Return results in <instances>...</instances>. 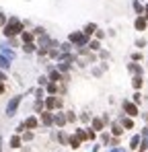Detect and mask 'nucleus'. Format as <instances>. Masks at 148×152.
Masks as SVG:
<instances>
[{"instance_id": "1", "label": "nucleus", "mask_w": 148, "mask_h": 152, "mask_svg": "<svg viewBox=\"0 0 148 152\" xmlns=\"http://www.w3.org/2000/svg\"><path fill=\"white\" fill-rule=\"evenodd\" d=\"M23 33V23L17 19V17H12L8 23H6V27H4V35L6 37H14V35H21Z\"/></svg>"}, {"instance_id": "2", "label": "nucleus", "mask_w": 148, "mask_h": 152, "mask_svg": "<svg viewBox=\"0 0 148 152\" xmlns=\"http://www.w3.org/2000/svg\"><path fill=\"white\" fill-rule=\"evenodd\" d=\"M68 43H72V45H76V47H84V45L89 43V37H87L82 31H74V33L68 35Z\"/></svg>"}, {"instance_id": "3", "label": "nucleus", "mask_w": 148, "mask_h": 152, "mask_svg": "<svg viewBox=\"0 0 148 152\" xmlns=\"http://www.w3.org/2000/svg\"><path fill=\"white\" fill-rule=\"evenodd\" d=\"M43 105H45V111H53V109H60V107L64 105V101H62V97H56V95H49L48 99L43 101Z\"/></svg>"}, {"instance_id": "4", "label": "nucleus", "mask_w": 148, "mask_h": 152, "mask_svg": "<svg viewBox=\"0 0 148 152\" xmlns=\"http://www.w3.org/2000/svg\"><path fill=\"white\" fill-rule=\"evenodd\" d=\"M121 109H123V113L128 115V117H136V115L140 113L138 105H134L132 101H123V103H121Z\"/></svg>"}, {"instance_id": "5", "label": "nucleus", "mask_w": 148, "mask_h": 152, "mask_svg": "<svg viewBox=\"0 0 148 152\" xmlns=\"http://www.w3.org/2000/svg\"><path fill=\"white\" fill-rule=\"evenodd\" d=\"M21 99H23V97L17 95V97H12V99L8 101V105H6V115H8V117H12V115L17 113V109H19V105H21Z\"/></svg>"}, {"instance_id": "6", "label": "nucleus", "mask_w": 148, "mask_h": 152, "mask_svg": "<svg viewBox=\"0 0 148 152\" xmlns=\"http://www.w3.org/2000/svg\"><path fill=\"white\" fill-rule=\"evenodd\" d=\"M68 80V76L66 74H62V72H58L56 68H49V82H66Z\"/></svg>"}, {"instance_id": "7", "label": "nucleus", "mask_w": 148, "mask_h": 152, "mask_svg": "<svg viewBox=\"0 0 148 152\" xmlns=\"http://www.w3.org/2000/svg\"><path fill=\"white\" fill-rule=\"evenodd\" d=\"M103 127H105V121L101 117H93L91 119V130L93 132H103Z\"/></svg>"}, {"instance_id": "8", "label": "nucleus", "mask_w": 148, "mask_h": 152, "mask_svg": "<svg viewBox=\"0 0 148 152\" xmlns=\"http://www.w3.org/2000/svg\"><path fill=\"white\" fill-rule=\"evenodd\" d=\"M23 123H25V127H27V130H31V132H33V130H35V127L39 125V119H37L35 115H31V117H27V119H25Z\"/></svg>"}, {"instance_id": "9", "label": "nucleus", "mask_w": 148, "mask_h": 152, "mask_svg": "<svg viewBox=\"0 0 148 152\" xmlns=\"http://www.w3.org/2000/svg\"><path fill=\"white\" fill-rule=\"evenodd\" d=\"M41 123H43L45 127H51V123H53V113H51V111H43V113H41Z\"/></svg>"}, {"instance_id": "10", "label": "nucleus", "mask_w": 148, "mask_h": 152, "mask_svg": "<svg viewBox=\"0 0 148 152\" xmlns=\"http://www.w3.org/2000/svg\"><path fill=\"white\" fill-rule=\"evenodd\" d=\"M140 136H142V142H140V148H138V150H140V152H146L148 150V127L142 130V134H140Z\"/></svg>"}, {"instance_id": "11", "label": "nucleus", "mask_w": 148, "mask_h": 152, "mask_svg": "<svg viewBox=\"0 0 148 152\" xmlns=\"http://www.w3.org/2000/svg\"><path fill=\"white\" fill-rule=\"evenodd\" d=\"M66 121H68V119H66V113H56L53 115V123H56L58 127H64Z\"/></svg>"}, {"instance_id": "12", "label": "nucleus", "mask_w": 148, "mask_h": 152, "mask_svg": "<svg viewBox=\"0 0 148 152\" xmlns=\"http://www.w3.org/2000/svg\"><path fill=\"white\" fill-rule=\"evenodd\" d=\"M119 125H121L123 130H134V119H132V117H121V119H119Z\"/></svg>"}, {"instance_id": "13", "label": "nucleus", "mask_w": 148, "mask_h": 152, "mask_svg": "<svg viewBox=\"0 0 148 152\" xmlns=\"http://www.w3.org/2000/svg\"><path fill=\"white\" fill-rule=\"evenodd\" d=\"M111 134H113V138H119L123 134V127L119 125V121H113L111 123Z\"/></svg>"}, {"instance_id": "14", "label": "nucleus", "mask_w": 148, "mask_h": 152, "mask_svg": "<svg viewBox=\"0 0 148 152\" xmlns=\"http://www.w3.org/2000/svg\"><path fill=\"white\" fill-rule=\"evenodd\" d=\"M68 146H70L72 150H78V148L82 146V142H80L76 136H68Z\"/></svg>"}, {"instance_id": "15", "label": "nucleus", "mask_w": 148, "mask_h": 152, "mask_svg": "<svg viewBox=\"0 0 148 152\" xmlns=\"http://www.w3.org/2000/svg\"><path fill=\"white\" fill-rule=\"evenodd\" d=\"M140 142H142V136H140V134L132 136V140H130V148H132V150H138V148H140Z\"/></svg>"}, {"instance_id": "16", "label": "nucleus", "mask_w": 148, "mask_h": 152, "mask_svg": "<svg viewBox=\"0 0 148 152\" xmlns=\"http://www.w3.org/2000/svg\"><path fill=\"white\" fill-rule=\"evenodd\" d=\"M21 39H23V43H33L35 33H33V31H23V33H21Z\"/></svg>"}, {"instance_id": "17", "label": "nucleus", "mask_w": 148, "mask_h": 152, "mask_svg": "<svg viewBox=\"0 0 148 152\" xmlns=\"http://www.w3.org/2000/svg\"><path fill=\"white\" fill-rule=\"evenodd\" d=\"M134 27H136L138 31H144V29H146V17H138L136 23H134Z\"/></svg>"}, {"instance_id": "18", "label": "nucleus", "mask_w": 148, "mask_h": 152, "mask_svg": "<svg viewBox=\"0 0 148 152\" xmlns=\"http://www.w3.org/2000/svg\"><path fill=\"white\" fill-rule=\"evenodd\" d=\"M95 31H97V25H95V23H89V25L84 27V31H82V33H84L87 37H91V35H93Z\"/></svg>"}, {"instance_id": "19", "label": "nucleus", "mask_w": 148, "mask_h": 152, "mask_svg": "<svg viewBox=\"0 0 148 152\" xmlns=\"http://www.w3.org/2000/svg\"><path fill=\"white\" fill-rule=\"evenodd\" d=\"M8 144H10V148H19V146L23 144V140H21V136H17V134H14V136L10 138V142H8Z\"/></svg>"}, {"instance_id": "20", "label": "nucleus", "mask_w": 148, "mask_h": 152, "mask_svg": "<svg viewBox=\"0 0 148 152\" xmlns=\"http://www.w3.org/2000/svg\"><path fill=\"white\" fill-rule=\"evenodd\" d=\"M8 68H10V60L0 54V70H8Z\"/></svg>"}, {"instance_id": "21", "label": "nucleus", "mask_w": 148, "mask_h": 152, "mask_svg": "<svg viewBox=\"0 0 148 152\" xmlns=\"http://www.w3.org/2000/svg\"><path fill=\"white\" fill-rule=\"evenodd\" d=\"M128 70H130L134 76H142V68H140L138 64H130V66H128Z\"/></svg>"}, {"instance_id": "22", "label": "nucleus", "mask_w": 148, "mask_h": 152, "mask_svg": "<svg viewBox=\"0 0 148 152\" xmlns=\"http://www.w3.org/2000/svg\"><path fill=\"white\" fill-rule=\"evenodd\" d=\"M23 51L25 54H33V51H37V45L35 43H23Z\"/></svg>"}, {"instance_id": "23", "label": "nucleus", "mask_w": 148, "mask_h": 152, "mask_svg": "<svg viewBox=\"0 0 148 152\" xmlns=\"http://www.w3.org/2000/svg\"><path fill=\"white\" fill-rule=\"evenodd\" d=\"M58 142H60L62 146H66V144H68V136H66V132H64V130H60V132H58Z\"/></svg>"}, {"instance_id": "24", "label": "nucleus", "mask_w": 148, "mask_h": 152, "mask_svg": "<svg viewBox=\"0 0 148 152\" xmlns=\"http://www.w3.org/2000/svg\"><path fill=\"white\" fill-rule=\"evenodd\" d=\"M142 84H144V80H142V76H134V78H132V86H134L136 90H138V88H140Z\"/></svg>"}, {"instance_id": "25", "label": "nucleus", "mask_w": 148, "mask_h": 152, "mask_svg": "<svg viewBox=\"0 0 148 152\" xmlns=\"http://www.w3.org/2000/svg\"><path fill=\"white\" fill-rule=\"evenodd\" d=\"M134 10H136L140 17H144V6L140 4V0H134Z\"/></svg>"}, {"instance_id": "26", "label": "nucleus", "mask_w": 148, "mask_h": 152, "mask_svg": "<svg viewBox=\"0 0 148 152\" xmlns=\"http://www.w3.org/2000/svg\"><path fill=\"white\" fill-rule=\"evenodd\" d=\"M35 111H37V113H43V111H45L43 101H37V99H35Z\"/></svg>"}, {"instance_id": "27", "label": "nucleus", "mask_w": 148, "mask_h": 152, "mask_svg": "<svg viewBox=\"0 0 148 152\" xmlns=\"http://www.w3.org/2000/svg\"><path fill=\"white\" fill-rule=\"evenodd\" d=\"M33 136H35V134H33L31 130H27V132H23V138H21V140H25V142H31V140H33Z\"/></svg>"}, {"instance_id": "28", "label": "nucleus", "mask_w": 148, "mask_h": 152, "mask_svg": "<svg viewBox=\"0 0 148 152\" xmlns=\"http://www.w3.org/2000/svg\"><path fill=\"white\" fill-rule=\"evenodd\" d=\"M74 136H76L80 142H84V140H87V132H84V130H76V132H74Z\"/></svg>"}, {"instance_id": "29", "label": "nucleus", "mask_w": 148, "mask_h": 152, "mask_svg": "<svg viewBox=\"0 0 148 152\" xmlns=\"http://www.w3.org/2000/svg\"><path fill=\"white\" fill-rule=\"evenodd\" d=\"M89 49H93V51L101 49V43H99V39H95V41H91V43H89Z\"/></svg>"}, {"instance_id": "30", "label": "nucleus", "mask_w": 148, "mask_h": 152, "mask_svg": "<svg viewBox=\"0 0 148 152\" xmlns=\"http://www.w3.org/2000/svg\"><path fill=\"white\" fill-rule=\"evenodd\" d=\"M2 56H6L8 60H12V58H14V51H10L8 47H2Z\"/></svg>"}, {"instance_id": "31", "label": "nucleus", "mask_w": 148, "mask_h": 152, "mask_svg": "<svg viewBox=\"0 0 148 152\" xmlns=\"http://www.w3.org/2000/svg\"><path fill=\"white\" fill-rule=\"evenodd\" d=\"M132 103H134V105H140V103H142V95H140V93H134V97H132Z\"/></svg>"}, {"instance_id": "32", "label": "nucleus", "mask_w": 148, "mask_h": 152, "mask_svg": "<svg viewBox=\"0 0 148 152\" xmlns=\"http://www.w3.org/2000/svg\"><path fill=\"white\" fill-rule=\"evenodd\" d=\"M101 142L109 146V142H111V136H109V134H101Z\"/></svg>"}, {"instance_id": "33", "label": "nucleus", "mask_w": 148, "mask_h": 152, "mask_svg": "<svg viewBox=\"0 0 148 152\" xmlns=\"http://www.w3.org/2000/svg\"><path fill=\"white\" fill-rule=\"evenodd\" d=\"M35 99L37 101H43V88H37L35 90Z\"/></svg>"}, {"instance_id": "34", "label": "nucleus", "mask_w": 148, "mask_h": 152, "mask_svg": "<svg viewBox=\"0 0 148 152\" xmlns=\"http://www.w3.org/2000/svg\"><path fill=\"white\" fill-rule=\"evenodd\" d=\"M80 121H82V123H91V115L82 113V115H80Z\"/></svg>"}, {"instance_id": "35", "label": "nucleus", "mask_w": 148, "mask_h": 152, "mask_svg": "<svg viewBox=\"0 0 148 152\" xmlns=\"http://www.w3.org/2000/svg\"><path fill=\"white\" fill-rule=\"evenodd\" d=\"M25 130H27V127H25V123H19V125H17V136H19V134H23Z\"/></svg>"}, {"instance_id": "36", "label": "nucleus", "mask_w": 148, "mask_h": 152, "mask_svg": "<svg viewBox=\"0 0 148 152\" xmlns=\"http://www.w3.org/2000/svg\"><path fill=\"white\" fill-rule=\"evenodd\" d=\"M37 82H39L41 86H45V84H48L49 80H48V76H39V80H37Z\"/></svg>"}, {"instance_id": "37", "label": "nucleus", "mask_w": 148, "mask_h": 152, "mask_svg": "<svg viewBox=\"0 0 148 152\" xmlns=\"http://www.w3.org/2000/svg\"><path fill=\"white\" fill-rule=\"evenodd\" d=\"M87 140H95V132L93 130H87Z\"/></svg>"}, {"instance_id": "38", "label": "nucleus", "mask_w": 148, "mask_h": 152, "mask_svg": "<svg viewBox=\"0 0 148 152\" xmlns=\"http://www.w3.org/2000/svg\"><path fill=\"white\" fill-rule=\"evenodd\" d=\"M132 60H134V62H138V60H142V54H138V51H136V54H132Z\"/></svg>"}, {"instance_id": "39", "label": "nucleus", "mask_w": 148, "mask_h": 152, "mask_svg": "<svg viewBox=\"0 0 148 152\" xmlns=\"http://www.w3.org/2000/svg\"><path fill=\"white\" fill-rule=\"evenodd\" d=\"M136 45H138V47H144V45H146V39H138Z\"/></svg>"}, {"instance_id": "40", "label": "nucleus", "mask_w": 148, "mask_h": 152, "mask_svg": "<svg viewBox=\"0 0 148 152\" xmlns=\"http://www.w3.org/2000/svg\"><path fill=\"white\" fill-rule=\"evenodd\" d=\"M66 119H68V121H74V119H76V115H74V113H66Z\"/></svg>"}, {"instance_id": "41", "label": "nucleus", "mask_w": 148, "mask_h": 152, "mask_svg": "<svg viewBox=\"0 0 148 152\" xmlns=\"http://www.w3.org/2000/svg\"><path fill=\"white\" fill-rule=\"evenodd\" d=\"M109 152H126V150H123V148H119V146H115V148H111Z\"/></svg>"}, {"instance_id": "42", "label": "nucleus", "mask_w": 148, "mask_h": 152, "mask_svg": "<svg viewBox=\"0 0 148 152\" xmlns=\"http://www.w3.org/2000/svg\"><path fill=\"white\" fill-rule=\"evenodd\" d=\"M4 80H8V78H6V74H4V72L0 70V82H4Z\"/></svg>"}, {"instance_id": "43", "label": "nucleus", "mask_w": 148, "mask_h": 152, "mask_svg": "<svg viewBox=\"0 0 148 152\" xmlns=\"http://www.w3.org/2000/svg\"><path fill=\"white\" fill-rule=\"evenodd\" d=\"M103 37H105V33H103V31H97V39H99V41H101Z\"/></svg>"}, {"instance_id": "44", "label": "nucleus", "mask_w": 148, "mask_h": 152, "mask_svg": "<svg viewBox=\"0 0 148 152\" xmlns=\"http://www.w3.org/2000/svg\"><path fill=\"white\" fill-rule=\"evenodd\" d=\"M144 17H146V19H148V6H146V8H144Z\"/></svg>"}, {"instance_id": "45", "label": "nucleus", "mask_w": 148, "mask_h": 152, "mask_svg": "<svg viewBox=\"0 0 148 152\" xmlns=\"http://www.w3.org/2000/svg\"><path fill=\"white\" fill-rule=\"evenodd\" d=\"M99 148H101V146H95V148H93L91 152H99Z\"/></svg>"}, {"instance_id": "46", "label": "nucleus", "mask_w": 148, "mask_h": 152, "mask_svg": "<svg viewBox=\"0 0 148 152\" xmlns=\"http://www.w3.org/2000/svg\"><path fill=\"white\" fill-rule=\"evenodd\" d=\"M2 90H4V84H2V82H0V93H2Z\"/></svg>"}, {"instance_id": "47", "label": "nucleus", "mask_w": 148, "mask_h": 152, "mask_svg": "<svg viewBox=\"0 0 148 152\" xmlns=\"http://www.w3.org/2000/svg\"><path fill=\"white\" fill-rule=\"evenodd\" d=\"M0 152H2V136H0Z\"/></svg>"}]
</instances>
